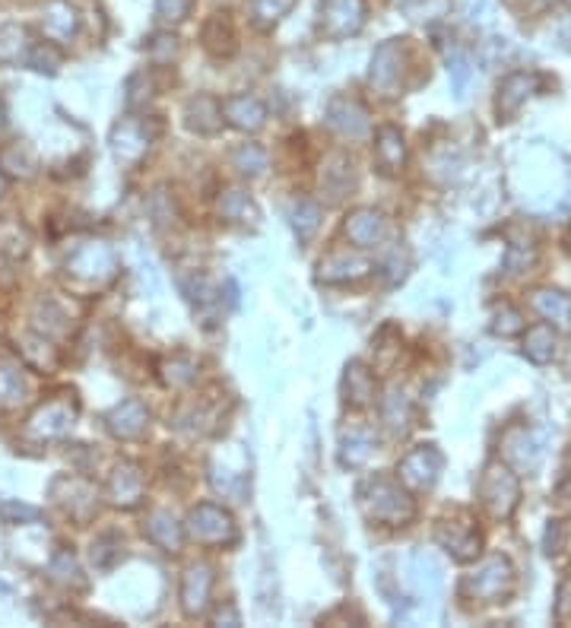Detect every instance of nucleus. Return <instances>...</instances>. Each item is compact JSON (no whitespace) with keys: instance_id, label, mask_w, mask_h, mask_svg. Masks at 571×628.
Here are the masks:
<instances>
[{"instance_id":"obj_17","label":"nucleus","mask_w":571,"mask_h":628,"mask_svg":"<svg viewBox=\"0 0 571 628\" xmlns=\"http://www.w3.org/2000/svg\"><path fill=\"white\" fill-rule=\"evenodd\" d=\"M499 317H505V324H502V321H495V324H492V331H495V334L511 336V334H518V331L524 327L521 314L514 312V308H502V312H499Z\"/></svg>"},{"instance_id":"obj_7","label":"nucleus","mask_w":571,"mask_h":628,"mask_svg":"<svg viewBox=\"0 0 571 628\" xmlns=\"http://www.w3.org/2000/svg\"><path fill=\"white\" fill-rule=\"evenodd\" d=\"M42 29L51 42H67L77 32V10L70 3H63V0H51L45 7Z\"/></svg>"},{"instance_id":"obj_6","label":"nucleus","mask_w":571,"mask_h":628,"mask_svg":"<svg viewBox=\"0 0 571 628\" xmlns=\"http://www.w3.org/2000/svg\"><path fill=\"white\" fill-rule=\"evenodd\" d=\"M375 489L381 492V499L375 502V518H384V521H391V523H403L413 518V502L403 495L394 482L378 480L375 482Z\"/></svg>"},{"instance_id":"obj_15","label":"nucleus","mask_w":571,"mask_h":628,"mask_svg":"<svg viewBox=\"0 0 571 628\" xmlns=\"http://www.w3.org/2000/svg\"><path fill=\"white\" fill-rule=\"evenodd\" d=\"M55 413H58V406H48V410H42L39 416L32 419V429H36V432H42L45 439H51V435H61L63 429H67V422H70V416H73V413H70V416L58 419Z\"/></svg>"},{"instance_id":"obj_11","label":"nucleus","mask_w":571,"mask_h":628,"mask_svg":"<svg viewBox=\"0 0 571 628\" xmlns=\"http://www.w3.org/2000/svg\"><path fill=\"white\" fill-rule=\"evenodd\" d=\"M505 454L508 461L518 463L521 470H533L540 463V451L528 435V429H511L505 435Z\"/></svg>"},{"instance_id":"obj_5","label":"nucleus","mask_w":571,"mask_h":628,"mask_svg":"<svg viewBox=\"0 0 571 628\" xmlns=\"http://www.w3.org/2000/svg\"><path fill=\"white\" fill-rule=\"evenodd\" d=\"M439 543H442L457 562H470V559L480 556V533H476L470 523L447 521L442 530H439Z\"/></svg>"},{"instance_id":"obj_2","label":"nucleus","mask_w":571,"mask_h":628,"mask_svg":"<svg viewBox=\"0 0 571 628\" xmlns=\"http://www.w3.org/2000/svg\"><path fill=\"white\" fill-rule=\"evenodd\" d=\"M480 495H483V504L495 518H508L514 511V504H518V480L508 473L502 463H492L483 473Z\"/></svg>"},{"instance_id":"obj_8","label":"nucleus","mask_w":571,"mask_h":628,"mask_svg":"<svg viewBox=\"0 0 571 628\" xmlns=\"http://www.w3.org/2000/svg\"><path fill=\"white\" fill-rule=\"evenodd\" d=\"M533 308L543 314L547 321H552L555 327H562V331L571 327V295L555 293V290H540V293H533Z\"/></svg>"},{"instance_id":"obj_19","label":"nucleus","mask_w":571,"mask_h":628,"mask_svg":"<svg viewBox=\"0 0 571 628\" xmlns=\"http://www.w3.org/2000/svg\"><path fill=\"white\" fill-rule=\"evenodd\" d=\"M0 190H3V178H0Z\"/></svg>"},{"instance_id":"obj_18","label":"nucleus","mask_w":571,"mask_h":628,"mask_svg":"<svg viewBox=\"0 0 571 628\" xmlns=\"http://www.w3.org/2000/svg\"><path fill=\"white\" fill-rule=\"evenodd\" d=\"M159 13H163L166 20H185L188 0H159Z\"/></svg>"},{"instance_id":"obj_9","label":"nucleus","mask_w":571,"mask_h":628,"mask_svg":"<svg viewBox=\"0 0 571 628\" xmlns=\"http://www.w3.org/2000/svg\"><path fill=\"white\" fill-rule=\"evenodd\" d=\"M36 45L29 42V32L22 26H3L0 29V61L3 63H17V61H29Z\"/></svg>"},{"instance_id":"obj_4","label":"nucleus","mask_w":571,"mask_h":628,"mask_svg":"<svg viewBox=\"0 0 571 628\" xmlns=\"http://www.w3.org/2000/svg\"><path fill=\"white\" fill-rule=\"evenodd\" d=\"M439 470H442V454L435 448H420L403 461L401 477L403 482H410L416 489H429L432 482L439 480Z\"/></svg>"},{"instance_id":"obj_14","label":"nucleus","mask_w":571,"mask_h":628,"mask_svg":"<svg viewBox=\"0 0 571 628\" xmlns=\"http://www.w3.org/2000/svg\"><path fill=\"white\" fill-rule=\"evenodd\" d=\"M26 394L20 372L13 365H0V403H20Z\"/></svg>"},{"instance_id":"obj_13","label":"nucleus","mask_w":571,"mask_h":628,"mask_svg":"<svg viewBox=\"0 0 571 628\" xmlns=\"http://www.w3.org/2000/svg\"><path fill=\"white\" fill-rule=\"evenodd\" d=\"M524 353H528V359H533V362H550L552 356H555V336H552L550 327H533L528 334V346H524Z\"/></svg>"},{"instance_id":"obj_1","label":"nucleus","mask_w":571,"mask_h":628,"mask_svg":"<svg viewBox=\"0 0 571 628\" xmlns=\"http://www.w3.org/2000/svg\"><path fill=\"white\" fill-rule=\"evenodd\" d=\"M514 587V571L508 566L505 559H489L486 566L480 571H473L464 581V593L470 600H480V604H495L511 593Z\"/></svg>"},{"instance_id":"obj_16","label":"nucleus","mask_w":571,"mask_h":628,"mask_svg":"<svg viewBox=\"0 0 571 628\" xmlns=\"http://www.w3.org/2000/svg\"><path fill=\"white\" fill-rule=\"evenodd\" d=\"M296 0H254V17L260 22H276L283 13L293 10Z\"/></svg>"},{"instance_id":"obj_3","label":"nucleus","mask_w":571,"mask_h":628,"mask_svg":"<svg viewBox=\"0 0 571 628\" xmlns=\"http://www.w3.org/2000/svg\"><path fill=\"white\" fill-rule=\"evenodd\" d=\"M365 17V7L362 0H324L321 3V26L331 32V36H346V32H356Z\"/></svg>"},{"instance_id":"obj_12","label":"nucleus","mask_w":571,"mask_h":628,"mask_svg":"<svg viewBox=\"0 0 571 628\" xmlns=\"http://www.w3.org/2000/svg\"><path fill=\"white\" fill-rule=\"evenodd\" d=\"M403 137L394 130V127H384L381 130V144H378V159L384 171H397L403 166Z\"/></svg>"},{"instance_id":"obj_10","label":"nucleus","mask_w":571,"mask_h":628,"mask_svg":"<svg viewBox=\"0 0 571 628\" xmlns=\"http://www.w3.org/2000/svg\"><path fill=\"white\" fill-rule=\"evenodd\" d=\"M536 77L533 73H511L505 84H502V96H499V111L502 115H511V111H518L521 102L528 99L530 92L536 89Z\"/></svg>"}]
</instances>
